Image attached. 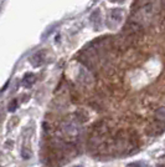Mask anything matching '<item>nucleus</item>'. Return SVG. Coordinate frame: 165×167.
I'll use <instances>...</instances> for the list:
<instances>
[{"instance_id":"nucleus-1","label":"nucleus","mask_w":165,"mask_h":167,"mask_svg":"<svg viewBox=\"0 0 165 167\" xmlns=\"http://www.w3.org/2000/svg\"><path fill=\"white\" fill-rule=\"evenodd\" d=\"M143 31H144L143 25L138 21H135V20H129L124 25V28H123V34L127 35L133 41L139 39V37L142 36V34H143Z\"/></svg>"},{"instance_id":"nucleus-2","label":"nucleus","mask_w":165,"mask_h":167,"mask_svg":"<svg viewBox=\"0 0 165 167\" xmlns=\"http://www.w3.org/2000/svg\"><path fill=\"white\" fill-rule=\"evenodd\" d=\"M62 132L68 137H76L81 132V124L75 120H65L61 125Z\"/></svg>"},{"instance_id":"nucleus-3","label":"nucleus","mask_w":165,"mask_h":167,"mask_svg":"<svg viewBox=\"0 0 165 167\" xmlns=\"http://www.w3.org/2000/svg\"><path fill=\"white\" fill-rule=\"evenodd\" d=\"M134 41L133 40H130L129 37L127 36V35H124V34H120V35H117L114 39H113V41H112V45H113V47L116 49V50H120V51H124V50H127V49H129V46L133 44Z\"/></svg>"},{"instance_id":"nucleus-4","label":"nucleus","mask_w":165,"mask_h":167,"mask_svg":"<svg viewBox=\"0 0 165 167\" xmlns=\"http://www.w3.org/2000/svg\"><path fill=\"white\" fill-rule=\"evenodd\" d=\"M78 78H79V81L83 84L85 86H92L93 82H94V78H93L92 72L85 66H79V69H78Z\"/></svg>"},{"instance_id":"nucleus-5","label":"nucleus","mask_w":165,"mask_h":167,"mask_svg":"<svg viewBox=\"0 0 165 167\" xmlns=\"http://www.w3.org/2000/svg\"><path fill=\"white\" fill-rule=\"evenodd\" d=\"M46 60V51L45 50H40L36 54H34V56L30 59V62L34 68H40Z\"/></svg>"},{"instance_id":"nucleus-6","label":"nucleus","mask_w":165,"mask_h":167,"mask_svg":"<svg viewBox=\"0 0 165 167\" xmlns=\"http://www.w3.org/2000/svg\"><path fill=\"white\" fill-rule=\"evenodd\" d=\"M163 128H164L163 122H160V121L157 120V121L152 122V124L148 126L146 132H148L149 135H160V134L163 132Z\"/></svg>"},{"instance_id":"nucleus-7","label":"nucleus","mask_w":165,"mask_h":167,"mask_svg":"<svg viewBox=\"0 0 165 167\" xmlns=\"http://www.w3.org/2000/svg\"><path fill=\"white\" fill-rule=\"evenodd\" d=\"M35 81H36V78H35V75L34 74H26L24 78H22V85L25 86V87H30V86H32L34 84H35Z\"/></svg>"},{"instance_id":"nucleus-8","label":"nucleus","mask_w":165,"mask_h":167,"mask_svg":"<svg viewBox=\"0 0 165 167\" xmlns=\"http://www.w3.org/2000/svg\"><path fill=\"white\" fill-rule=\"evenodd\" d=\"M111 18L112 20H114L116 23L120 21L123 19V10L122 9H112L111 11Z\"/></svg>"},{"instance_id":"nucleus-9","label":"nucleus","mask_w":165,"mask_h":167,"mask_svg":"<svg viewBox=\"0 0 165 167\" xmlns=\"http://www.w3.org/2000/svg\"><path fill=\"white\" fill-rule=\"evenodd\" d=\"M155 120L160 122H165V107H159L155 111Z\"/></svg>"},{"instance_id":"nucleus-10","label":"nucleus","mask_w":165,"mask_h":167,"mask_svg":"<svg viewBox=\"0 0 165 167\" xmlns=\"http://www.w3.org/2000/svg\"><path fill=\"white\" fill-rule=\"evenodd\" d=\"M21 157L24 160H29L31 157V151L29 148H26V147H22V150H21Z\"/></svg>"},{"instance_id":"nucleus-11","label":"nucleus","mask_w":165,"mask_h":167,"mask_svg":"<svg viewBox=\"0 0 165 167\" xmlns=\"http://www.w3.org/2000/svg\"><path fill=\"white\" fill-rule=\"evenodd\" d=\"M18 106H19L18 100H11V102L9 104V106H8V110H9L10 112H14V111L18 109Z\"/></svg>"},{"instance_id":"nucleus-12","label":"nucleus","mask_w":165,"mask_h":167,"mask_svg":"<svg viewBox=\"0 0 165 167\" xmlns=\"http://www.w3.org/2000/svg\"><path fill=\"white\" fill-rule=\"evenodd\" d=\"M128 167H148L144 162H133L130 165H128Z\"/></svg>"},{"instance_id":"nucleus-13","label":"nucleus","mask_w":165,"mask_h":167,"mask_svg":"<svg viewBox=\"0 0 165 167\" xmlns=\"http://www.w3.org/2000/svg\"><path fill=\"white\" fill-rule=\"evenodd\" d=\"M73 167H83V166H73Z\"/></svg>"},{"instance_id":"nucleus-14","label":"nucleus","mask_w":165,"mask_h":167,"mask_svg":"<svg viewBox=\"0 0 165 167\" xmlns=\"http://www.w3.org/2000/svg\"><path fill=\"white\" fill-rule=\"evenodd\" d=\"M158 167H164V166H163V165H159V166H158Z\"/></svg>"},{"instance_id":"nucleus-15","label":"nucleus","mask_w":165,"mask_h":167,"mask_svg":"<svg viewBox=\"0 0 165 167\" xmlns=\"http://www.w3.org/2000/svg\"><path fill=\"white\" fill-rule=\"evenodd\" d=\"M111 2H117V0H111Z\"/></svg>"}]
</instances>
